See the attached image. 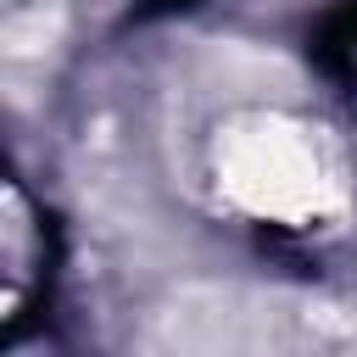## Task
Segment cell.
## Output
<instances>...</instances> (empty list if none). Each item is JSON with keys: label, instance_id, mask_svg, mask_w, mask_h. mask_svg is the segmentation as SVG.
Masks as SVG:
<instances>
[{"label": "cell", "instance_id": "obj_1", "mask_svg": "<svg viewBox=\"0 0 357 357\" xmlns=\"http://www.w3.org/2000/svg\"><path fill=\"white\" fill-rule=\"evenodd\" d=\"M351 45H357V0H346L340 11H329V17L318 22V50H324V56L351 50Z\"/></svg>", "mask_w": 357, "mask_h": 357}, {"label": "cell", "instance_id": "obj_2", "mask_svg": "<svg viewBox=\"0 0 357 357\" xmlns=\"http://www.w3.org/2000/svg\"><path fill=\"white\" fill-rule=\"evenodd\" d=\"M151 11H184V6H195V0H145Z\"/></svg>", "mask_w": 357, "mask_h": 357}]
</instances>
